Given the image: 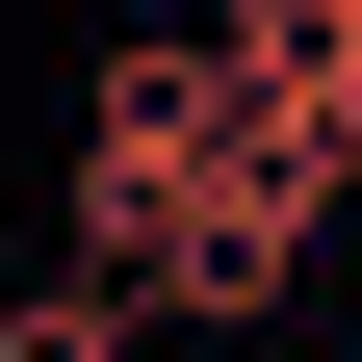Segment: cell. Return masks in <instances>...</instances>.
Instances as JSON below:
<instances>
[{
    "instance_id": "obj_1",
    "label": "cell",
    "mask_w": 362,
    "mask_h": 362,
    "mask_svg": "<svg viewBox=\"0 0 362 362\" xmlns=\"http://www.w3.org/2000/svg\"><path fill=\"white\" fill-rule=\"evenodd\" d=\"M0 362H129V285H26V310H0Z\"/></svg>"
},
{
    "instance_id": "obj_2",
    "label": "cell",
    "mask_w": 362,
    "mask_h": 362,
    "mask_svg": "<svg viewBox=\"0 0 362 362\" xmlns=\"http://www.w3.org/2000/svg\"><path fill=\"white\" fill-rule=\"evenodd\" d=\"M337 259H362V207H337Z\"/></svg>"
}]
</instances>
